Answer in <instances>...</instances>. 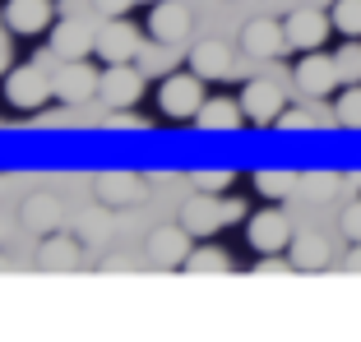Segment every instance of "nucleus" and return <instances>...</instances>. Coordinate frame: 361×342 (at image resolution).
Wrapping results in <instances>:
<instances>
[{"instance_id":"obj_3","label":"nucleus","mask_w":361,"mask_h":342,"mask_svg":"<svg viewBox=\"0 0 361 342\" xmlns=\"http://www.w3.org/2000/svg\"><path fill=\"white\" fill-rule=\"evenodd\" d=\"M139 93H144V75L135 70V61L106 65L102 79H97V102H106V111H126V107H135Z\"/></svg>"},{"instance_id":"obj_32","label":"nucleus","mask_w":361,"mask_h":342,"mask_svg":"<svg viewBox=\"0 0 361 342\" xmlns=\"http://www.w3.org/2000/svg\"><path fill=\"white\" fill-rule=\"evenodd\" d=\"M93 10L106 14V19H126V14L135 10V0H93Z\"/></svg>"},{"instance_id":"obj_20","label":"nucleus","mask_w":361,"mask_h":342,"mask_svg":"<svg viewBox=\"0 0 361 342\" xmlns=\"http://www.w3.org/2000/svg\"><path fill=\"white\" fill-rule=\"evenodd\" d=\"M287 259H292V268H324L329 264V241L319 232H301V236H292Z\"/></svg>"},{"instance_id":"obj_9","label":"nucleus","mask_w":361,"mask_h":342,"mask_svg":"<svg viewBox=\"0 0 361 342\" xmlns=\"http://www.w3.org/2000/svg\"><path fill=\"white\" fill-rule=\"evenodd\" d=\"M338 84H343V75H338V61H334V56L306 51L297 61V88L306 97H324V93H334Z\"/></svg>"},{"instance_id":"obj_36","label":"nucleus","mask_w":361,"mask_h":342,"mask_svg":"<svg viewBox=\"0 0 361 342\" xmlns=\"http://www.w3.org/2000/svg\"><path fill=\"white\" fill-rule=\"evenodd\" d=\"M352 181H357V190H361V171H357V176H352Z\"/></svg>"},{"instance_id":"obj_8","label":"nucleus","mask_w":361,"mask_h":342,"mask_svg":"<svg viewBox=\"0 0 361 342\" xmlns=\"http://www.w3.org/2000/svg\"><path fill=\"white\" fill-rule=\"evenodd\" d=\"M51 56H61V61H88V56H97V32L84 19H61L51 28Z\"/></svg>"},{"instance_id":"obj_11","label":"nucleus","mask_w":361,"mask_h":342,"mask_svg":"<svg viewBox=\"0 0 361 342\" xmlns=\"http://www.w3.org/2000/svg\"><path fill=\"white\" fill-rule=\"evenodd\" d=\"M245 236H250V246H255L259 255H274V250H287V246H292V227H287V217L278 213V208L255 213L250 222H245Z\"/></svg>"},{"instance_id":"obj_30","label":"nucleus","mask_w":361,"mask_h":342,"mask_svg":"<svg viewBox=\"0 0 361 342\" xmlns=\"http://www.w3.org/2000/svg\"><path fill=\"white\" fill-rule=\"evenodd\" d=\"M343 236H348V241H361V199L343 208Z\"/></svg>"},{"instance_id":"obj_37","label":"nucleus","mask_w":361,"mask_h":342,"mask_svg":"<svg viewBox=\"0 0 361 342\" xmlns=\"http://www.w3.org/2000/svg\"><path fill=\"white\" fill-rule=\"evenodd\" d=\"M5 264H10V259H5V255H0V268H5Z\"/></svg>"},{"instance_id":"obj_1","label":"nucleus","mask_w":361,"mask_h":342,"mask_svg":"<svg viewBox=\"0 0 361 342\" xmlns=\"http://www.w3.org/2000/svg\"><path fill=\"white\" fill-rule=\"evenodd\" d=\"M47 97H56L47 65L32 61V65H14V70H5V102H10L14 111H42Z\"/></svg>"},{"instance_id":"obj_27","label":"nucleus","mask_w":361,"mask_h":342,"mask_svg":"<svg viewBox=\"0 0 361 342\" xmlns=\"http://www.w3.org/2000/svg\"><path fill=\"white\" fill-rule=\"evenodd\" d=\"M274 129H283V134H301V129H315V111H306V107H283V116L274 120Z\"/></svg>"},{"instance_id":"obj_12","label":"nucleus","mask_w":361,"mask_h":342,"mask_svg":"<svg viewBox=\"0 0 361 342\" xmlns=\"http://www.w3.org/2000/svg\"><path fill=\"white\" fill-rule=\"evenodd\" d=\"M190 241H195V236L185 232L180 222L158 227V232L149 236V259L158 268H180V264H185V255H190Z\"/></svg>"},{"instance_id":"obj_10","label":"nucleus","mask_w":361,"mask_h":342,"mask_svg":"<svg viewBox=\"0 0 361 342\" xmlns=\"http://www.w3.org/2000/svg\"><path fill=\"white\" fill-rule=\"evenodd\" d=\"M287 46H297V51H315V46H324V37H329L334 19L329 14H319V10H292L287 14Z\"/></svg>"},{"instance_id":"obj_6","label":"nucleus","mask_w":361,"mask_h":342,"mask_svg":"<svg viewBox=\"0 0 361 342\" xmlns=\"http://www.w3.org/2000/svg\"><path fill=\"white\" fill-rule=\"evenodd\" d=\"M139 51H144V37H139L135 23H126V19H106L102 28H97V56H102L106 65L135 61Z\"/></svg>"},{"instance_id":"obj_4","label":"nucleus","mask_w":361,"mask_h":342,"mask_svg":"<svg viewBox=\"0 0 361 342\" xmlns=\"http://www.w3.org/2000/svg\"><path fill=\"white\" fill-rule=\"evenodd\" d=\"M97 79H102V70H93L88 61H65L51 75V88L65 107H84V102L97 97Z\"/></svg>"},{"instance_id":"obj_31","label":"nucleus","mask_w":361,"mask_h":342,"mask_svg":"<svg viewBox=\"0 0 361 342\" xmlns=\"http://www.w3.org/2000/svg\"><path fill=\"white\" fill-rule=\"evenodd\" d=\"M306 190L310 194H334L338 190V176L334 171H315V176H306Z\"/></svg>"},{"instance_id":"obj_13","label":"nucleus","mask_w":361,"mask_h":342,"mask_svg":"<svg viewBox=\"0 0 361 342\" xmlns=\"http://www.w3.org/2000/svg\"><path fill=\"white\" fill-rule=\"evenodd\" d=\"M176 222L185 227L195 241H204V236H213L218 227H227V217H223V199H209V194H200V199L180 203V217H176Z\"/></svg>"},{"instance_id":"obj_38","label":"nucleus","mask_w":361,"mask_h":342,"mask_svg":"<svg viewBox=\"0 0 361 342\" xmlns=\"http://www.w3.org/2000/svg\"><path fill=\"white\" fill-rule=\"evenodd\" d=\"M0 23H5V10H0Z\"/></svg>"},{"instance_id":"obj_33","label":"nucleus","mask_w":361,"mask_h":342,"mask_svg":"<svg viewBox=\"0 0 361 342\" xmlns=\"http://www.w3.org/2000/svg\"><path fill=\"white\" fill-rule=\"evenodd\" d=\"M287 268H292V259H283V255L274 250V255H259L255 273H259V278H269V273H287Z\"/></svg>"},{"instance_id":"obj_5","label":"nucleus","mask_w":361,"mask_h":342,"mask_svg":"<svg viewBox=\"0 0 361 342\" xmlns=\"http://www.w3.org/2000/svg\"><path fill=\"white\" fill-rule=\"evenodd\" d=\"M283 107H287V97L274 79H250V84L241 88V111H245L250 125H274V120L283 116Z\"/></svg>"},{"instance_id":"obj_2","label":"nucleus","mask_w":361,"mask_h":342,"mask_svg":"<svg viewBox=\"0 0 361 342\" xmlns=\"http://www.w3.org/2000/svg\"><path fill=\"white\" fill-rule=\"evenodd\" d=\"M158 107H162V116H171V120L195 116V111L204 107V79L195 75V70L167 75V79L158 84Z\"/></svg>"},{"instance_id":"obj_25","label":"nucleus","mask_w":361,"mask_h":342,"mask_svg":"<svg viewBox=\"0 0 361 342\" xmlns=\"http://www.w3.org/2000/svg\"><path fill=\"white\" fill-rule=\"evenodd\" d=\"M329 19H334V28H338V32L361 37V0H334Z\"/></svg>"},{"instance_id":"obj_34","label":"nucleus","mask_w":361,"mask_h":342,"mask_svg":"<svg viewBox=\"0 0 361 342\" xmlns=\"http://www.w3.org/2000/svg\"><path fill=\"white\" fill-rule=\"evenodd\" d=\"M223 217H227V222H241V217H245V203H236V199H223Z\"/></svg>"},{"instance_id":"obj_22","label":"nucleus","mask_w":361,"mask_h":342,"mask_svg":"<svg viewBox=\"0 0 361 342\" xmlns=\"http://www.w3.org/2000/svg\"><path fill=\"white\" fill-rule=\"evenodd\" d=\"M185 273H227L232 268V255L218 246H190V255H185Z\"/></svg>"},{"instance_id":"obj_18","label":"nucleus","mask_w":361,"mask_h":342,"mask_svg":"<svg viewBox=\"0 0 361 342\" xmlns=\"http://www.w3.org/2000/svg\"><path fill=\"white\" fill-rule=\"evenodd\" d=\"M97 199L106 203V208H121V203H139V194H144V181L139 176H130V171H102L93 181Z\"/></svg>"},{"instance_id":"obj_29","label":"nucleus","mask_w":361,"mask_h":342,"mask_svg":"<svg viewBox=\"0 0 361 342\" xmlns=\"http://www.w3.org/2000/svg\"><path fill=\"white\" fill-rule=\"evenodd\" d=\"M102 129H116V134H135V129H149V125H144V116H135V107H126V111H111Z\"/></svg>"},{"instance_id":"obj_24","label":"nucleus","mask_w":361,"mask_h":342,"mask_svg":"<svg viewBox=\"0 0 361 342\" xmlns=\"http://www.w3.org/2000/svg\"><path fill=\"white\" fill-rule=\"evenodd\" d=\"M334 116H338V125L361 129V84H348V88L338 93V107H334Z\"/></svg>"},{"instance_id":"obj_16","label":"nucleus","mask_w":361,"mask_h":342,"mask_svg":"<svg viewBox=\"0 0 361 342\" xmlns=\"http://www.w3.org/2000/svg\"><path fill=\"white\" fill-rule=\"evenodd\" d=\"M245 111L241 102H232V97H204V107L195 111V125L209 129V134H227V129H241Z\"/></svg>"},{"instance_id":"obj_14","label":"nucleus","mask_w":361,"mask_h":342,"mask_svg":"<svg viewBox=\"0 0 361 342\" xmlns=\"http://www.w3.org/2000/svg\"><path fill=\"white\" fill-rule=\"evenodd\" d=\"M51 19H56L51 0H10V5H5V23H10V32H19V37L47 32Z\"/></svg>"},{"instance_id":"obj_7","label":"nucleus","mask_w":361,"mask_h":342,"mask_svg":"<svg viewBox=\"0 0 361 342\" xmlns=\"http://www.w3.org/2000/svg\"><path fill=\"white\" fill-rule=\"evenodd\" d=\"M149 37L158 46H176L190 37V10L180 0H158L149 10Z\"/></svg>"},{"instance_id":"obj_39","label":"nucleus","mask_w":361,"mask_h":342,"mask_svg":"<svg viewBox=\"0 0 361 342\" xmlns=\"http://www.w3.org/2000/svg\"><path fill=\"white\" fill-rule=\"evenodd\" d=\"M0 70H5V65H0Z\"/></svg>"},{"instance_id":"obj_26","label":"nucleus","mask_w":361,"mask_h":342,"mask_svg":"<svg viewBox=\"0 0 361 342\" xmlns=\"http://www.w3.org/2000/svg\"><path fill=\"white\" fill-rule=\"evenodd\" d=\"M334 61H338V75H343V84H361V42H357V37H352V42L343 46L338 56H334Z\"/></svg>"},{"instance_id":"obj_35","label":"nucleus","mask_w":361,"mask_h":342,"mask_svg":"<svg viewBox=\"0 0 361 342\" xmlns=\"http://www.w3.org/2000/svg\"><path fill=\"white\" fill-rule=\"evenodd\" d=\"M348 268H361V241L352 246V255H348Z\"/></svg>"},{"instance_id":"obj_23","label":"nucleus","mask_w":361,"mask_h":342,"mask_svg":"<svg viewBox=\"0 0 361 342\" xmlns=\"http://www.w3.org/2000/svg\"><path fill=\"white\" fill-rule=\"evenodd\" d=\"M255 190L264 194V199H287V194L297 190V176L292 171H255Z\"/></svg>"},{"instance_id":"obj_28","label":"nucleus","mask_w":361,"mask_h":342,"mask_svg":"<svg viewBox=\"0 0 361 342\" xmlns=\"http://www.w3.org/2000/svg\"><path fill=\"white\" fill-rule=\"evenodd\" d=\"M232 185V167H218V171H195V190L200 194H223Z\"/></svg>"},{"instance_id":"obj_19","label":"nucleus","mask_w":361,"mask_h":342,"mask_svg":"<svg viewBox=\"0 0 361 342\" xmlns=\"http://www.w3.org/2000/svg\"><path fill=\"white\" fill-rule=\"evenodd\" d=\"M37 264H42L47 273H56V268H79L84 264V250H79V241H70V236L47 232L42 246H37Z\"/></svg>"},{"instance_id":"obj_15","label":"nucleus","mask_w":361,"mask_h":342,"mask_svg":"<svg viewBox=\"0 0 361 342\" xmlns=\"http://www.w3.org/2000/svg\"><path fill=\"white\" fill-rule=\"evenodd\" d=\"M190 70L204 79V84H209V79L232 75V46L218 42V37H204V42H195V51H190Z\"/></svg>"},{"instance_id":"obj_21","label":"nucleus","mask_w":361,"mask_h":342,"mask_svg":"<svg viewBox=\"0 0 361 342\" xmlns=\"http://www.w3.org/2000/svg\"><path fill=\"white\" fill-rule=\"evenodd\" d=\"M23 227H32L37 236L56 232V227H61V199H56V194H32V199L23 203Z\"/></svg>"},{"instance_id":"obj_17","label":"nucleus","mask_w":361,"mask_h":342,"mask_svg":"<svg viewBox=\"0 0 361 342\" xmlns=\"http://www.w3.org/2000/svg\"><path fill=\"white\" fill-rule=\"evenodd\" d=\"M241 46L245 56H278L287 46V28L278 19H250L241 32Z\"/></svg>"}]
</instances>
